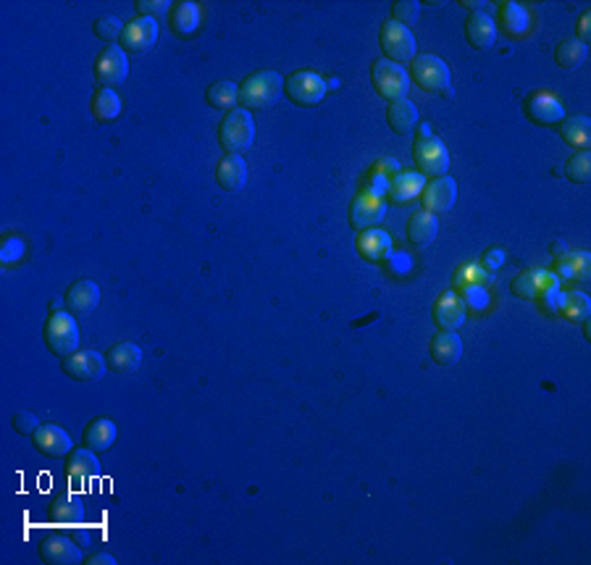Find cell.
<instances>
[{"label": "cell", "instance_id": "d6a6232c", "mask_svg": "<svg viewBox=\"0 0 591 565\" xmlns=\"http://www.w3.org/2000/svg\"><path fill=\"white\" fill-rule=\"evenodd\" d=\"M560 137L573 150H589L591 148V119L589 116H565L557 126Z\"/></svg>", "mask_w": 591, "mask_h": 565}, {"label": "cell", "instance_id": "4fadbf2b", "mask_svg": "<svg viewBox=\"0 0 591 565\" xmlns=\"http://www.w3.org/2000/svg\"><path fill=\"white\" fill-rule=\"evenodd\" d=\"M387 198L373 195L368 190L357 193L355 201L350 202V224L355 232H365V229H376L381 227V221L387 218Z\"/></svg>", "mask_w": 591, "mask_h": 565}, {"label": "cell", "instance_id": "7c38bea8", "mask_svg": "<svg viewBox=\"0 0 591 565\" xmlns=\"http://www.w3.org/2000/svg\"><path fill=\"white\" fill-rule=\"evenodd\" d=\"M158 35H160V27H158V19L150 16H137L132 21L124 24V32H121V40L118 45L126 50V53H134V56H145L156 47Z\"/></svg>", "mask_w": 591, "mask_h": 565}, {"label": "cell", "instance_id": "4316f807", "mask_svg": "<svg viewBox=\"0 0 591 565\" xmlns=\"http://www.w3.org/2000/svg\"><path fill=\"white\" fill-rule=\"evenodd\" d=\"M426 187V176L418 174V171H399L397 176L390 179V190H387V198L397 205H405V202L421 198Z\"/></svg>", "mask_w": 591, "mask_h": 565}, {"label": "cell", "instance_id": "484cf974", "mask_svg": "<svg viewBox=\"0 0 591 565\" xmlns=\"http://www.w3.org/2000/svg\"><path fill=\"white\" fill-rule=\"evenodd\" d=\"M439 235V216H433L429 210H415L407 221V243L415 250H426L432 247L433 240Z\"/></svg>", "mask_w": 591, "mask_h": 565}, {"label": "cell", "instance_id": "e0dca14e", "mask_svg": "<svg viewBox=\"0 0 591 565\" xmlns=\"http://www.w3.org/2000/svg\"><path fill=\"white\" fill-rule=\"evenodd\" d=\"M32 444L39 455L53 458V460H61V458L66 460L69 452L74 449L69 432L58 424H39V429L32 434Z\"/></svg>", "mask_w": 591, "mask_h": 565}, {"label": "cell", "instance_id": "bcb514c9", "mask_svg": "<svg viewBox=\"0 0 591 565\" xmlns=\"http://www.w3.org/2000/svg\"><path fill=\"white\" fill-rule=\"evenodd\" d=\"M376 174H381L384 179H392V176H397L402 168H399V163L394 161V158H381V161L376 163V168H373Z\"/></svg>", "mask_w": 591, "mask_h": 565}, {"label": "cell", "instance_id": "1f68e13d", "mask_svg": "<svg viewBox=\"0 0 591 565\" xmlns=\"http://www.w3.org/2000/svg\"><path fill=\"white\" fill-rule=\"evenodd\" d=\"M116 437L118 429L111 418H95V421H90V424L84 426V434H81L84 447H90V449H95V452L111 449V447L116 444Z\"/></svg>", "mask_w": 591, "mask_h": 565}, {"label": "cell", "instance_id": "5b68a950", "mask_svg": "<svg viewBox=\"0 0 591 565\" xmlns=\"http://www.w3.org/2000/svg\"><path fill=\"white\" fill-rule=\"evenodd\" d=\"M379 45H381V58L392 61V64H410L415 56H418V42L413 30L397 24V21H384L381 30H379Z\"/></svg>", "mask_w": 591, "mask_h": 565}, {"label": "cell", "instance_id": "ab89813d", "mask_svg": "<svg viewBox=\"0 0 591 565\" xmlns=\"http://www.w3.org/2000/svg\"><path fill=\"white\" fill-rule=\"evenodd\" d=\"M565 176L573 184H589L591 182V150H576L565 163Z\"/></svg>", "mask_w": 591, "mask_h": 565}, {"label": "cell", "instance_id": "f1b7e54d", "mask_svg": "<svg viewBox=\"0 0 591 565\" xmlns=\"http://www.w3.org/2000/svg\"><path fill=\"white\" fill-rule=\"evenodd\" d=\"M216 184L227 193H239L247 184V163L242 156H224L216 163Z\"/></svg>", "mask_w": 591, "mask_h": 565}, {"label": "cell", "instance_id": "52a82bcc", "mask_svg": "<svg viewBox=\"0 0 591 565\" xmlns=\"http://www.w3.org/2000/svg\"><path fill=\"white\" fill-rule=\"evenodd\" d=\"M510 289L515 297L534 300V303H542L547 308L552 295L560 292V279L547 269H526L512 279Z\"/></svg>", "mask_w": 591, "mask_h": 565}, {"label": "cell", "instance_id": "7dc6e473", "mask_svg": "<svg viewBox=\"0 0 591 565\" xmlns=\"http://www.w3.org/2000/svg\"><path fill=\"white\" fill-rule=\"evenodd\" d=\"M84 563L87 565H116V558H114L111 552H98V555L87 558Z\"/></svg>", "mask_w": 591, "mask_h": 565}, {"label": "cell", "instance_id": "c3c4849f", "mask_svg": "<svg viewBox=\"0 0 591 565\" xmlns=\"http://www.w3.org/2000/svg\"><path fill=\"white\" fill-rule=\"evenodd\" d=\"M500 266H502V253H500V250H492V255H489V261H486V266H484V269L497 271Z\"/></svg>", "mask_w": 591, "mask_h": 565}, {"label": "cell", "instance_id": "277c9868", "mask_svg": "<svg viewBox=\"0 0 591 565\" xmlns=\"http://www.w3.org/2000/svg\"><path fill=\"white\" fill-rule=\"evenodd\" d=\"M410 81H415L424 92L432 95H452V74L450 66L432 53H421L410 61Z\"/></svg>", "mask_w": 591, "mask_h": 565}, {"label": "cell", "instance_id": "5bb4252c", "mask_svg": "<svg viewBox=\"0 0 591 565\" xmlns=\"http://www.w3.org/2000/svg\"><path fill=\"white\" fill-rule=\"evenodd\" d=\"M523 111H526L528 122H534L536 126H560L565 119V106L550 90L531 92L523 103Z\"/></svg>", "mask_w": 591, "mask_h": 565}, {"label": "cell", "instance_id": "8fae6325", "mask_svg": "<svg viewBox=\"0 0 591 565\" xmlns=\"http://www.w3.org/2000/svg\"><path fill=\"white\" fill-rule=\"evenodd\" d=\"M61 371L81 384H95L108 373L106 355L98 350H77L69 358H61Z\"/></svg>", "mask_w": 591, "mask_h": 565}, {"label": "cell", "instance_id": "ee69618b", "mask_svg": "<svg viewBox=\"0 0 591 565\" xmlns=\"http://www.w3.org/2000/svg\"><path fill=\"white\" fill-rule=\"evenodd\" d=\"M134 11H137L140 16L158 19L160 13H168V11H171V3H168V0H137V3H134Z\"/></svg>", "mask_w": 591, "mask_h": 565}, {"label": "cell", "instance_id": "7bdbcfd3", "mask_svg": "<svg viewBox=\"0 0 591 565\" xmlns=\"http://www.w3.org/2000/svg\"><path fill=\"white\" fill-rule=\"evenodd\" d=\"M11 424H13V432L21 434V437H32L39 429V418L32 410H19V413L11 418Z\"/></svg>", "mask_w": 591, "mask_h": 565}, {"label": "cell", "instance_id": "d590c367", "mask_svg": "<svg viewBox=\"0 0 591 565\" xmlns=\"http://www.w3.org/2000/svg\"><path fill=\"white\" fill-rule=\"evenodd\" d=\"M205 103L216 111H235L239 108V84L229 80L213 81L208 90H205Z\"/></svg>", "mask_w": 591, "mask_h": 565}, {"label": "cell", "instance_id": "f35d334b", "mask_svg": "<svg viewBox=\"0 0 591 565\" xmlns=\"http://www.w3.org/2000/svg\"><path fill=\"white\" fill-rule=\"evenodd\" d=\"M494 282V271L484 269L481 263H466L455 271V284L466 292L471 289H486L489 284Z\"/></svg>", "mask_w": 591, "mask_h": 565}, {"label": "cell", "instance_id": "681fc988", "mask_svg": "<svg viewBox=\"0 0 591 565\" xmlns=\"http://www.w3.org/2000/svg\"><path fill=\"white\" fill-rule=\"evenodd\" d=\"M460 5H463V8H471V13L473 11H486V8H489L486 3H478V0H460Z\"/></svg>", "mask_w": 591, "mask_h": 565}, {"label": "cell", "instance_id": "74e56055", "mask_svg": "<svg viewBox=\"0 0 591 565\" xmlns=\"http://www.w3.org/2000/svg\"><path fill=\"white\" fill-rule=\"evenodd\" d=\"M587 56H589V45L578 42L576 38H565L554 47V64L565 72H576L587 61Z\"/></svg>", "mask_w": 591, "mask_h": 565}, {"label": "cell", "instance_id": "7402d4cb", "mask_svg": "<svg viewBox=\"0 0 591 565\" xmlns=\"http://www.w3.org/2000/svg\"><path fill=\"white\" fill-rule=\"evenodd\" d=\"M64 303H66V311H69L72 316L84 319V316H90V313L98 308V303H100V287H98V282H92V279H79V282H74L66 289Z\"/></svg>", "mask_w": 591, "mask_h": 565}, {"label": "cell", "instance_id": "7a4b0ae2", "mask_svg": "<svg viewBox=\"0 0 591 565\" xmlns=\"http://www.w3.org/2000/svg\"><path fill=\"white\" fill-rule=\"evenodd\" d=\"M218 145L227 156H242L255 145V116L244 108L227 111L218 124Z\"/></svg>", "mask_w": 591, "mask_h": 565}, {"label": "cell", "instance_id": "3957f363", "mask_svg": "<svg viewBox=\"0 0 591 565\" xmlns=\"http://www.w3.org/2000/svg\"><path fill=\"white\" fill-rule=\"evenodd\" d=\"M42 339L45 347L58 355V358H69L72 353L79 350V326L77 316H72L69 311H53L45 326H42Z\"/></svg>", "mask_w": 591, "mask_h": 565}, {"label": "cell", "instance_id": "cb8c5ba5", "mask_svg": "<svg viewBox=\"0 0 591 565\" xmlns=\"http://www.w3.org/2000/svg\"><path fill=\"white\" fill-rule=\"evenodd\" d=\"M552 274L557 279H570V282H589L591 277V255L587 250H568L565 255L554 258Z\"/></svg>", "mask_w": 591, "mask_h": 565}, {"label": "cell", "instance_id": "816d5d0a", "mask_svg": "<svg viewBox=\"0 0 591 565\" xmlns=\"http://www.w3.org/2000/svg\"><path fill=\"white\" fill-rule=\"evenodd\" d=\"M61 303H64V297H58V300H53V311H61Z\"/></svg>", "mask_w": 591, "mask_h": 565}, {"label": "cell", "instance_id": "9a60e30c", "mask_svg": "<svg viewBox=\"0 0 591 565\" xmlns=\"http://www.w3.org/2000/svg\"><path fill=\"white\" fill-rule=\"evenodd\" d=\"M38 552H39V561L47 565L84 563V555H81V550H79L77 544H74L69 536L56 534V531H50V534H45V536L39 539Z\"/></svg>", "mask_w": 591, "mask_h": 565}, {"label": "cell", "instance_id": "e575fe53", "mask_svg": "<svg viewBox=\"0 0 591 565\" xmlns=\"http://www.w3.org/2000/svg\"><path fill=\"white\" fill-rule=\"evenodd\" d=\"M387 122L392 126V132L397 134H410L418 126V108L410 98L394 100L387 108Z\"/></svg>", "mask_w": 591, "mask_h": 565}, {"label": "cell", "instance_id": "30bf717a", "mask_svg": "<svg viewBox=\"0 0 591 565\" xmlns=\"http://www.w3.org/2000/svg\"><path fill=\"white\" fill-rule=\"evenodd\" d=\"M129 80V53L121 45H106L95 58V81L98 87H111Z\"/></svg>", "mask_w": 591, "mask_h": 565}, {"label": "cell", "instance_id": "44dd1931", "mask_svg": "<svg viewBox=\"0 0 591 565\" xmlns=\"http://www.w3.org/2000/svg\"><path fill=\"white\" fill-rule=\"evenodd\" d=\"M202 24V11L193 0H176L168 11V27L179 40H190Z\"/></svg>", "mask_w": 591, "mask_h": 565}, {"label": "cell", "instance_id": "2e32d148", "mask_svg": "<svg viewBox=\"0 0 591 565\" xmlns=\"http://www.w3.org/2000/svg\"><path fill=\"white\" fill-rule=\"evenodd\" d=\"M433 323L441 329V331H458L466 319H468V305L466 300L455 292V289H447L436 297L433 303Z\"/></svg>", "mask_w": 591, "mask_h": 565}, {"label": "cell", "instance_id": "d4e9b609", "mask_svg": "<svg viewBox=\"0 0 591 565\" xmlns=\"http://www.w3.org/2000/svg\"><path fill=\"white\" fill-rule=\"evenodd\" d=\"M497 30H502L505 35L510 38H526L528 35V27H531V13L515 3V0H505L500 3V11H497Z\"/></svg>", "mask_w": 591, "mask_h": 565}, {"label": "cell", "instance_id": "836d02e7", "mask_svg": "<svg viewBox=\"0 0 591 565\" xmlns=\"http://www.w3.org/2000/svg\"><path fill=\"white\" fill-rule=\"evenodd\" d=\"M90 111L92 116L100 124H111L116 122L118 114H121V98H118L116 90L111 87H98L92 100H90Z\"/></svg>", "mask_w": 591, "mask_h": 565}, {"label": "cell", "instance_id": "603a6c76", "mask_svg": "<svg viewBox=\"0 0 591 565\" xmlns=\"http://www.w3.org/2000/svg\"><path fill=\"white\" fill-rule=\"evenodd\" d=\"M466 38L471 42V47L475 50H492L494 42L500 38V30H497V21L494 16L486 11H473L466 19Z\"/></svg>", "mask_w": 591, "mask_h": 565}, {"label": "cell", "instance_id": "8d00e7d4", "mask_svg": "<svg viewBox=\"0 0 591 565\" xmlns=\"http://www.w3.org/2000/svg\"><path fill=\"white\" fill-rule=\"evenodd\" d=\"M557 311L562 319H568L570 323H581L591 319V300L587 292H562L557 300Z\"/></svg>", "mask_w": 591, "mask_h": 565}, {"label": "cell", "instance_id": "4dcf8cb0", "mask_svg": "<svg viewBox=\"0 0 591 565\" xmlns=\"http://www.w3.org/2000/svg\"><path fill=\"white\" fill-rule=\"evenodd\" d=\"M106 364L111 373H132L142 364V347L134 342H118L106 353Z\"/></svg>", "mask_w": 591, "mask_h": 565}, {"label": "cell", "instance_id": "83f0119b", "mask_svg": "<svg viewBox=\"0 0 591 565\" xmlns=\"http://www.w3.org/2000/svg\"><path fill=\"white\" fill-rule=\"evenodd\" d=\"M47 516H50V521H53V524H58V526H79V524H84V518H87L81 497H79V494H72V492L58 494V497L50 502Z\"/></svg>", "mask_w": 591, "mask_h": 565}, {"label": "cell", "instance_id": "f6af8a7d", "mask_svg": "<svg viewBox=\"0 0 591 565\" xmlns=\"http://www.w3.org/2000/svg\"><path fill=\"white\" fill-rule=\"evenodd\" d=\"M576 40L589 45L591 42V11H584L581 19H578V27H576Z\"/></svg>", "mask_w": 591, "mask_h": 565}, {"label": "cell", "instance_id": "f546056e", "mask_svg": "<svg viewBox=\"0 0 591 565\" xmlns=\"http://www.w3.org/2000/svg\"><path fill=\"white\" fill-rule=\"evenodd\" d=\"M432 358L436 365H444V368H450V365H455L460 358H463V339H460V334L458 331H436L432 337Z\"/></svg>", "mask_w": 591, "mask_h": 565}, {"label": "cell", "instance_id": "ba28073f", "mask_svg": "<svg viewBox=\"0 0 591 565\" xmlns=\"http://www.w3.org/2000/svg\"><path fill=\"white\" fill-rule=\"evenodd\" d=\"M329 87H326V80L318 74V72H311V69H300L295 74H289L287 81H284V95L300 106V108H315L323 103Z\"/></svg>", "mask_w": 591, "mask_h": 565}, {"label": "cell", "instance_id": "f907efd6", "mask_svg": "<svg viewBox=\"0 0 591 565\" xmlns=\"http://www.w3.org/2000/svg\"><path fill=\"white\" fill-rule=\"evenodd\" d=\"M568 250H570L568 244H565V243H557V244H554V247H552V258H560V255H565Z\"/></svg>", "mask_w": 591, "mask_h": 565}, {"label": "cell", "instance_id": "d6986e66", "mask_svg": "<svg viewBox=\"0 0 591 565\" xmlns=\"http://www.w3.org/2000/svg\"><path fill=\"white\" fill-rule=\"evenodd\" d=\"M455 201H458V182L452 176H439V179L426 182V187L421 193L424 210H429L433 216H441V213L452 210Z\"/></svg>", "mask_w": 591, "mask_h": 565}, {"label": "cell", "instance_id": "ac0fdd59", "mask_svg": "<svg viewBox=\"0 0 591 565\" xmlns=\"http://www.w3.org/2000/svg\"><path fill=\"white\" fill-rule=\"evenodd\" d=\"M355 250H357V255H360L365 263L379 266V263H387V261L392 258L394 243H392V237H390V235L381 229V227H376V229L357 232V243H355Z\"/></svg>", "mask_w": 591, "mask_h": 565}, {"label": "cell", "instance_id": "6da1fadb", "mask_svg": "<svg viewBox=\"0 0 591 565\" xmlns=\"http://www.w3.org/2000/svg\"><path fill=\"white\" fill-rule=\"evenodd\" d=\"M284 95V80L278 72L263 69L255 72L250 77H244V81L239 84V108L250 111V114H261L274 108L276 103Z\"/></svg>", "mask_w": 591, "mask_h": 565}, {"label": "cell", "instance_id": "9c48e42d", "mask_svg": "<svg viewBox=\"0 0 591 565\" xmlns=\"http://www.w3.org/2000/svg\"><path fill=\"white\" fill-rule=\"evenodd\" d=\"M413 161L418 174L426 179H439L450 171V150L439 137H418L413 145Z\"/></svg>", "mask_w": 591, "mask_h": 565}, {"label": "cell", "instance_id": "8992f818", "mask_svg": "<svg viewBox=\"0 0 591 565\" xmlns=\"http://www.w3.org/2000/svg\"><path fill=\"white\" fill-rule=\"evenodd\" d=\"M371 81H373V90H376L387 103L407 98L410 84H413L407 69L399 66V64L387 61V58H376V61H373V66H371Z\"/></svg>", "mask_w": 591, "mask_h": 565}, {"label": "cell", "instance_id": "60d3db41", "mask_svg": "<svg viewBox=\"0 0 591 565\" xmlns=\"http://www.w3.org/2000/svg\"><path fill=\"white\" fill-rule=\"evenodd\" d=\"M92 32H95V38H100L106 45H118L121 32H124V21L118 16H98L95 24H92Z\"/></svg>", "mask_w": 591, "mask_h": 565}, {"label": "cell", "instance_id": "ffe728a7", "mask_svg": "<svg viewBox=\"0 0 591 565\" xmlns=\"http://www.w3.org/2000/svg\"><path fill=\"white\" fill-rule=\"evenodd\" d=\"M64 474L72 484H90L95 479H100V460L95 455V449L81 447V449H72L64 466Z\"/></svg>", "mask_w": 591, "mask_h": 565}, {"label": "cell", "instance_id": "b9f144b4", "mask_svg": "<svg viewBox=\"0 0 591 565\" xmlns=\"http://www.w3.org/2000/svg\"><path fill=\"white\" fill-rule=\"evenodd\" d=\"M421 8L424 5L418 0H397V3H392V21L410 30L421 19Z\"/></svg>", "mask_w": 591, "mask_h": 565}]
</instances>
